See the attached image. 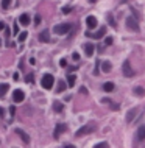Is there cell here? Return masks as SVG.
I'll return each mask as SVG.
<instances>
[{
  "mask_svg": "<svg viewBox=\"0 0 145 148\" xmlns=\"http://www.w3.org/2000/svg\"><path fill=\"white\" fill-rule=\"evenodd\" d=\"M103 90H105V92H112L114 90V83H111V81L105 83V84H103Z\"/></svg>",
  "mask_w": 145,
  "mask_h": 148,
  "instance_id": "19",
  "label": "cell"
},
{
  "mask_svg": "<svg viewBox=\"0 0 145 148\" xmlns=\"http://www.w3.org/2000/svg\"><path fill=\"white\" fill-rule=\"evenodd\" d=\"M109 145H108V142H100V143H97L94 148H108Z\"/></svg>",
  "mask_w": 145,
  "mask_h": 148,
  "instance_id": "27",
  "label": "cell"
},
{
  "mask_svg": "<svg viewBox=\"0 0 145 148\" xmlns=\"http://www.w3.org/2000/svg\"><path fill=\"white\" fill-rule=\"evenodd\" d=\"M137 114H139V108H131V109H128V112H127V122L131 123L133 120L136 119Z\"/></svg>",
  "mask_w": 145,
  "mask_h": 148,
  "instance_id": "8",
  "label": "cell"
},
{
  "mask_svg": "<svg viewBox=\"0 0 145 148\" xmlns=\"http://www.w3.org/2000/svg\"><path fill=\"white\" fill-rule=\"evenodd\" d=\"M59 66H61V67H66V66H67V61H66V59H61V61H59Z\"/></svg>",
  "mask_w": 145,
  "mask_h": 148,
  "instance_id": "35",
  "label": "cell"
},
{
  "mask_svg": "<svg viewBox=\"0 0 145 148\" xmlns=\"http://www.w3.org/2000/svg\"><path fill=\"white\" fill-rule=\"evenodd\" d=\"M10 5H11V0H2V8L3 10L10 8Z\"/></svg>",
  "mask_w": 145,
  "mask_h": 148,
  "instance_id": "25",
  "label": "cell"
},
{
  "mask_svg": "<svg viewBox=\"0 0 145 148\" xmlns=\"http://www.w3.org/2000/svg\"><path fill=\"white\" fill-rule=\"evenodd\" d=\"M39 41H41V42H50V31H48V30H44V31H41Z\"/></svg>",
  "mask_w": 145,
  "mask_h": 148,
  "instance_id": "11",
  "label": "cell"
},
{
  "mask_svg": "<svg viewBox=\"0 0 145 148\" xmlns=\"http://www.w3.org/2000/svg\"><path fill=\"white\" fill-rule=\"evenodd\" d=\"M70 28H72L70 24H59V25L53 26V31H55L56 35H66V33L70 31Z\"/></svg>",
  "mask_w": 145,
  "mask_h": 148,
  "instance_id": "4",
  "label": "cell"
},
{
  "mask_svg": "<svg viewBox=\"0 0 145 148\" xmlns=\"http://www.w3.org/2000/svg\"><path fill=\"white\" fill-rule=\"evenodd\" d=\"M8 89H10V84H8V83H2V84H0V98L5 97V94L8 92Z\"/></svg>",
  "mask_w": 145,
  "mask_h": 148,
  "instance_id": "15",
  "label": "cell"
},
{
  "mask_svg": "<svg viewBox=\"0 0 145 148\" xmlns=\"http://www.w3.org/2000/svg\"><path fill=\"white\" fill-rule=\"evenodd\" d=\"M66 128H67V126H66L64 123H58V125H56V128H55V132H53V137H55V139H58L61 132H64V131H66Z\"/></svg>",
  "mask_w": 145,
  "mask_h": 148,
  "instance_id": "9",
  "label": "cell"
},
{
  "mask_svg": "<svg viewBox=\"0 0 145 148\" xmlns=\"http://www.w3.org/2000/svg\"><path fill=\"white\" fill-rule=\"evenodd\" d=\"M95 128H97V125H95V123H89V125H86V126L80 128V130H78L77 132H75V137H81V136H84V134L94 132V131H95Z\"/></svg>",
  "mask_w": 145,
  "mask_h": 148,
  "instance_id": "1",
  "label": "cell"
},
{
  "mask_svg": "<svg viewBox=\"0 0 145 148\" xmlns=\"http://www.w3.org/2000/svg\"><path fill=\"white\" fill-rule=\"evenodd\" d=\"M72 58H74V61H78V59H80V55H78V52H75L74 55H72Z\"/></svg>",
  "mask_w": 145,
  "mask_h": 148,
  "instance_id": "33",
  "label": "cell"
},
{
  "mask_svg": "<svg viewBox=\"0 0 145 148\" xmlns=\"http://www.w3.org/2000/svg\"><path fill=\"white\" fill-rule=\"evenodd\" d=\"M101 69H103V72H105V73H109V72H111V69H112V64L109 62V61H103V62H101Z\"/></svg>",
  "mask_w": 145,
  "mask_h": 148,
  "instance_id": "16",
  "label": "cell"
},
{
  "mask_svg": "<svg viewBox=\"0 0 145 148\" xmlns=\"http://www.w3.org/2000/svg\"><path fill=\"white\" fill-rule=\"evenodd\" d=\"M0 47H2V41H0Z\"/></svg>",
  "mask_w": 145,
  "mask_h": 148,
  "instance_id": "41",
  "label": "cell"
},
{
  "mask_svg": "<svg viewBox=\"0 0 145 148\" xmlns=\"http://www.w3.org/2000/svg\"><path fill=\"white\" fill-rule=\"evenodd\" d=\"M13 35L14 36L19 35V24H17V22H14V25H13Z\"/></svg>",
  "mask_w": 145,
  "mask_h": 148,
  "instance_id": "26",
  "label": "cell"
},
{
  "mask_svg": "<svg viewBox=\"0 0 145 148\" xmlns=\"http://www.w3.org/2000/svg\"><path fill=\"white\" fill-rule=\"evenodd\" d=\"M134 95H137V97H145V89H144V87H140V86H136V87H134Z\"/></svg>",
  "mask_w": 145,
  "mask_h": 148,
  "instance_id": "18",
  "label": "cell"
},
{
  "mask_svg": "<svg viewBox=\"0 0 145 148\" xmlns=\"http://www.w3.org/2000/svg\"><path fill=\"white\" fill-rule=\"evenodd\" d=\"M105 44H106V45H111V44H112V37H106V39H105Z\"/></svg>",
  "mask_w": 145,
  "mask_h": 148,
  "instance_id": "32",
  "label": "cell"
},
{
  "mask_svg": "<svg viewBox=\"0 0 145 148\" xmlns=\"http://www.w3.org/2000/svg\"><path fill=\"white\" fill-rule=\"evenodd\" d=\"M108 24L111 25V26H114V28H116V26H117L116 20H114V17H112V14H108Z\"/></svg>",
  "mask_w": 145,
  "mask_h": 148,
  "instance_id": "23",
  "label": "cell"
},
{
  "mask_svg": "<svg viewBox=\"0 0 145 148\" xmlns=\"http://www.w3.org/2000/svg\"><path fill=\"white\" fill-rule=\"evenodd\" d=\"M16 134H17V136H19V137H20L22 140H24V143H25V145H28V143H30V137H28V134H25V132L22 131L20 128H16Z\"/></svg>",
  "mask_w": 145,
  "mask_h": 148,
  "instance_id": "10",
  "label": "cell"
},
{
  "mask_svg": "<svg viewBox=\"0 0 145 148\" xmlns=\"http://www.w3.org/2000/svg\"><path fill=\"white\" fill-rule=\"evenodd\" d=\"M122 72H123L125 77H133L134 75V70L131 69V64H129V61H125L123 66H122Z\"/></svg>",
  "mask_w": 145,
  "mask_h": 148,
  "instance_id": "6",
  "label": "cell"
},
{
  "mask_svg": "<svg viewBox=\"0 0 145 148\" xmlns=\"http://www.w3.org/2000/svg\"><path fill=\"white\" fill-rule=\"evenodd\" d=\"M105 35H106V26H101V28L98 30L97 33H89V31L84 33L86 37H94V39H101V37L105 36Z\"/></svg>",
  "mask_w": 145,
  "mask_h": 148,
  "instance_id": "5",
  "label": "cell"
},
{
  "mask_svg": "<svg viewBox=\"0 0 145 148\" xmlns=\"http://www.w3.org/2000/svg\"><path fill=\"white\" fill-rule=\"evenodd\" d=\"M19 24L20 25H28L30 24V16L28 14H22V16L19 17Z\"/></svg>",
  "mask_w": 145,
  "mask_h": 148,
  "instance_id": "17",
  "label": "cell"
},
{
  "mask_svg": "<svg viewBox=\"0 0 145 148\" xmlns=\"http://www.w3.org/2000/svg\"><path fill=\"white\" fill-rule=\"evenodd\" d=\"M27 36H28V33H27V31L19 33V42H24V41L27 39Z\"/></svg>",
  "mask_w": 145,
  "mask_h": 148,
  "instance_id": "24",
  "label": "cell"
},
{
  "mask_svg": "<svg viewBox=\"0 0 145 148\" xmlns=\"http://www.w3.org/2000/svg\"><path fill=\"white\" fill-rule=\"evenodd\" d=\"M24 98H25L24 90H20V89L14 90V94H13V100H14V103H22V101H24Z\"/></svg>",
  "mask_w": 145,
  "mask_h": 148,
  "instance_id": "7",
  "label": "cell"
},
{
  "mask_svg": "<svg viewBox=\"0 0 145 148\" xmlns=\"http://www.w3.org/2000/svg\"><path fill=\"white\" fill-rule=\"evenodd\" d=\"M13 79H14V81H17V79H19V73H17V72L13 75Z\"/></svg>",
  "mask_w": 145,
  "mask_h": 148,
  "instance_id": "38",
  "label": "cell"
},
{
  "mask_svg": "<svg viewBox=\"0 0 145 148\" xmlns=\"http://www.w3.org/2000/svg\"><path fill=\"white\" fill-rule=\"evenodd\" d=\"M64 89H66V83L61 79V81H58V89H56V92H63Z\"/></svg>",
  "mask_w": 145,
  "mask_h": 148,
  "instance_id": "22",
  "label": "cell"
},
{
  "mask_svg": "<svg viewBox=\"0 0 145 148\" xmlns=\"http://www.w3.org/2000/svg\"><path fill=\"white\" fill-rule=\"evenodd\" d=\"M75 81H77V77H75V75H69V77H67V86L69 87H74Z\"/></svg>",
  "mask_w": 145,
  "mask_h": 148,
  "instance_id": "21",
  "label": "cell"
},
{
  "mask_svg": "<svg viewBox=\"0 0 145 148\" xmlns=\"http://www.w3.org/2000/svg\"><path fill=\"white\" fill-rule=\"evenodd\" d=\"M94 50H95V45L94 44H84V53H86V56H92L94 55Z\"/></svg>",
  "mask_w": 145,
  "mask_h": 148,
  "instance_id": "13",
  "label": "cell"
},
{
  "mask_svg": "<svg viewBox=\"0 0 145 148\" xmlns=\"http://www.w3.org/2000/svg\"><path fill=\"white\" fill-rule=\"evenodd\" d=\"M41 20H42V19H41V16L37 14V16L34 17V24H36V25H37V24H41Z\"/></svg>",
  "mask_w": 145,
  "mask_h": 148,
  "instance_id": "31",
  "label": "cell"
},
{
  "mask_svg": "<svg viewBox=\"0 0 145 148\" xmlns=\"http://www.w3.org/2000/svg\"><path fill=\"white\" fill-rule=\"evenodd\" d=\"M14 112H16V106H11V108H10V114H11V117L14 115Z\"/></svg>",
  "mask_w": 145,
  "mask_h": 148,
  "instance_id": "34",
  "label": "cell"
},
{
  "mask_svg": "<svg viewBox=\"0 0 145 148\" xmlns=\"http://www.w3.org/2000/svg\"><path fill=\"white\" fill-rule=\"evenodd\" d=\"M86 24H87L89 28H95V26H97V19H95L94 16H87L86 17Z\"/></svg>",
  "mask_w": 145,
  "mask_h": 148,
  "instance_id": "14",
  "label": "cell"
},
{
  "mask_svg": "<svg viewBox=\"0 0 145 148\" xmlns=\"http://www.w3.org/2000/svg\"><path fill=\"white\" fill-rule=\"evenodd\" d=\"M145 139V125L137 128V134H136V140H144Z\"/></svg>",
  "mask_w": 145,
  "mask_h": 148,
  "instance_id": "12",
  "label": "cell"
},
{
  "mask_svg": "<svg viewBox=\"0 0 145 148\" xmlns=\"http://www.w3.org/2000/svg\"><path fill=\"white\" fill-rule=\"evenodd\" d=\"M101 103H108V105H111V100H109V98H101Z\"/></svg>",
  "mask_w": 145,
  "mask_h": 148,
  "instance_id": "36",
  "label": "cell"
},
{
  "mask_svg": "<svg viewBox=\"0 0 145 148\" xmlns=\"http://www.w3.org/2000/svg\"><path fill=\"white\" fill-rule=\"evenodd\" d=\"M0 115H2V117H3V109H0Z\"/></svg>",
  "mask_w": 145,
  "mask_h": 148,
  "instance_id": "40",
  "label": "cell"
},
{
  "mask_svg": "<svg viewBox=\"0 0 145 148\" xmlns=\"http://www.w3.org/2000/svg\"><path fill=\"white\" fill-rule=\"evenodd\" d=\"M5 22H0V31H2V30H5Z\"/></svg>",
  "mask_w": 145,
  "mask_h": 148,
  "instance_id": "37",
  "label": "cell"
},
{
  "mask_svg": "<svg viewBox=\"0 0 145 148\" xmlns=\"http://www.w3.org/2000/svg\"><path fill=\"white\" fill-rule=\"evenodd\" d=\"M63 109H64V106L61 101H55V103H53V111L55 112H63Z\"/></svg>",
  "mask_w": 145,
  "mask_h": 148,
  "instance_id": "20",
  "label": "cell"
},
{
  "mask_svg": "<svg viewBox=\"0 0 145 148\" xmlns=\"http://www.w3.org/2000/svg\"><path fill=\"white\" fill-rule=\"evenodd\" d=\"M80 90H81V94H87V89H86V87H81Z\"/></svg>",
  "mask_w": 145,
  "mask_h": 148,
  "instance_id": "39",
  "label": "cell"
},
{
  "mask_svg": "<svg viewBox=\"0 0 145 148\" xmlns=\"http://www.w3.org/2000/svg\"><path fill=\"white\" fill-rule=\"evenodd\" d=\"M111 109H112V111H119V109H120V106H119V105H116V103H112V101H111Z\"/></svg>",
  "mask_w": 145,
  "mask_h": 148,
  "instance_id": "29",
  "label": "cell"
},
{
  "mask_svg": "<svg viewBox=\"0 0 145 148\" xmlns=\"http://www.w3.org/2000/svg\"><path fill=\"white\" fill-rule=\"evenodd\" d=\"M125 25H127L128 30H131V31H134V33L139 31V20H137L136 17H127Z\"/></svg>",
  "mask_w": 145,
  "mask_h": 148,
  "instance_id": "2",
  "label": "cell"
},
{
  "mask_svg": "<svg viewBox=\"0 0 145 148\" xmlns=\"http://www.w3.org/2000/svg\"><path fill=\"white\" fill-rule=\"evenodd\" d=\"M33 78H34V75L30 73V75H27V77H25V81L27 83H33Z\"/></svg>",
  "mask_w": 145,
  "mask_h": 148,
  "instance_id": "28",
  "label": "cell"
},
{
  "mask_svg": "<svg viewBox=\"0 0 145 148\" xmlns=\"http://www.w3.org/2000/svg\"><path fill=\"white\" fill-rule=\"evenodd\" d=\"M70 11H72L70 6H64V8H63V13H64V14H69Z\"/></svg>",
  "mask_w": 145,
  "mask_h": 148,
  "instance_id": "30",
  "label": "cell"
},
{
  "mask_svg": "<svg viewBox=\"0 0 145 148\" xmlns=\"http://www.w3.org/2000/svg\"><path fill=\"white\" fill-rule=\"evenodd\" d=\"M53 83H55V79H53V75H50V73H45L42 77V79H41V84H42V87L47 90L53 87Z\"/></svg>",
  "mask_w": 145,
  "mask_h": 148,
  "instance_id": "3",
  "label": "cell"
}]
</instances>
